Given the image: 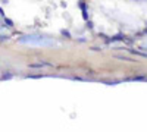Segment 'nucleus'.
<instances>
[{"instance_id":"nucleus-2","label":"nucleus","mask_w":147,"mask_h":132,"mask_svg":"<svg viewBox=\"0 0 147 132\" xmlns=\"http://www.w3.org/2000/svg\"><path fill=\"white\" fill-rule=\"evenodd\" d=\"M80 7L82 9V15H84V18L87 19L88 16H87V9H85V5H84V2H81V3H80Z\"/></svg>"},{"instance_id":"nucleus-3","label":"nucleus","mask_w":147,"mask_h":132,"mask_svg":"<svg viewBox=\"0 0 147 132\" xmlns=\"http://www.w3.org/2000/svg\"><path fill=\"white\" fill-rule=\"evenodd\" d=\"M5 22L7 23V27H12V25H13V22H12L10 19H7V18H5Z\"/></svg>"},{"instance_id":"nucleus-1","label":"nucleus","mask_w":147,"mask_h":132,"mask_svg":"<svg viewBox=\"0 0 147 132\" xmlns=\"http://www.w3.org/2000/svg\"><path fill=\"white\" fill-rule=\"evenodd\" d=\"M41 66H50V63L41 62V63H31V65H30V68H41Z\"/></svg>"},{"instance_id":"nucleus-5","label":"nucleus","mask_w":147,"mask_h":132,"mask_svg":"<svg viewBox=\"0 0 147 132\" xmlns=\"http://www.w3.org/2000/svg\"><path fill=\"white\" fill-rule=\"evenodd\" d=\"M62 34H63V35H66L68 38H71V34H69L68 31H65V29H63V31H62Z\"/></svg>"},{"instance_id":"nucleus-4","label":"nucleus","mask_w":147,"mask_h":132,"mask_svg":"<svg viewBox=\"0 0 147 132\" xmlns=\"http://www.w3.org/2000/svg\"><path fill=\"white\" fill-rule=\"evenodd\" d=\"M10 78H12V74H6L2 76V79H10Z\"/></svg>"}]
</instances>
